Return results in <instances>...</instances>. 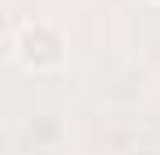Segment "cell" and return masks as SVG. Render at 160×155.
Listing matches in <instances>:
<instances>
[{
    "label": "cell",
    "instance_id": "obj_1",
    "mask_svg": "<svg viewBox=\"0 0 160 155\" xmlns=\"http://www.w3.org/2000/svg\"><path fill=\"white\" fill-rule=\"evenodd\" d=\"M13 56H18V65L30 69V73H52V69L65 65V56H69V39H65V30L56 22L35 17V22H22V30L13 35Z\"/></svg>",
    "mask_w": 160,
    "mask_h": 155
},
{
    "label": "cell",
    "instance_id": "obj_2",
    "mask_svg": "<svg viewBox=\"0 0 160 155\" xmlns=\"http://www.w3.org/2000/svg\"><path fill=\"white\" fill-rule=\"evenodd\" d=\"M143 4H160V0H143Z\"/></svg>",
    "mask_w": 160,
    "mask_h": 155
}]
</instances>
